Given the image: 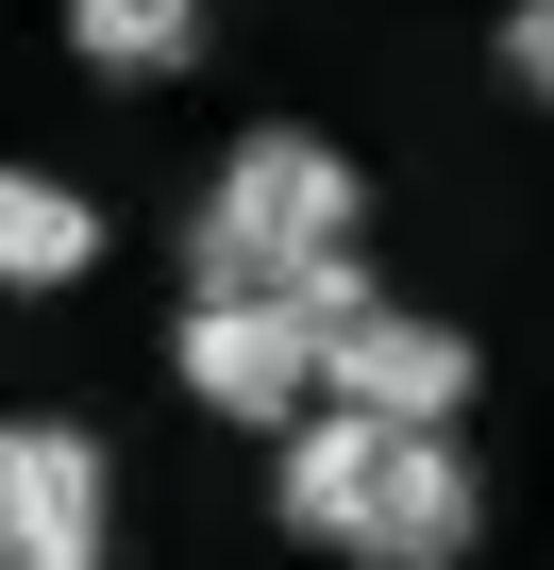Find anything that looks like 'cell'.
<instances>
[{"label": "cell", "instance_id": "cell-1", "mask_svg": "<svg viewBox=\"0 0 554 570\" xmlns=\"http://www.w3.org/2000/svg\"><path fill=\"white\" fill-rule=\"evenodd\" d=\"M269 503H286V537L337 553V570H470V537H487L470 436L454 420H353V403L269 436Z\"/></svg>", "mask_w": 554, "mask_h": 570}, {"label": "cell", "instance_id": "cell-2", "mask_svg": "<svg viewBox=\"0 0 554 570\" xmlns=\"http://www.w3.org/2000/svg\"><path fill=\"white\" fill-rule=\"evenodd\" d=\"M353 235H370L353 151L303 135V118H269V135H235L218 185L185 202V303H286V285H303L320 252H353Z\"/></svg>", "mask_w": 554, "mask_h": 570}, {"label": "cell", "instance_id": "cell-3", "mask_svg": "<svg viewBox=\"0 0 554 570\" xmlns=\"http://www.w3.org/2000/svg\"><path fill=\"white\" fill-rule=\"evenodd\" d=\"M118 553V470L85 420H0V570H101Z\"/></svg>", "mask_w": 554, "mask_h": 570}, {"label": "cell", "instance_id": "cell-4", "mask_svg": "<svg viewBox=\"0 0 554 570\" xmlns=\"http://www.w3.org/2000/svg\"><path fill=\"white\" fill-rule=\"evenodd\" d=\"M168 370H185V403L235 420V436L320 420V336H303L286 303H185V320H168Z\"/></svg>", "mask_w": 554, "mask_h": 570}, {"label": "cell", "instance_id": "cell-5", "mask_svg": "<svg viewBox=\"0 0 554 570\" xmlns=\"http://www.w3.org/2000/svg\"><path fill=\"white\" fill-rule=\"evenodd\" d=\"M320 403H353V420H470V336L370 303V320L320 336Z\"/></svg>", "mask_w": 554, "mask_h": 570}, {"label": "cell", "instance_id": "cell-6", "mask_svg": "<svg viewBox=\"0 0 554 570\" xmlns=\"http://www.w3.org/2000/svg\"><path fill=\"white\" fill-rule=\"evenodd\" d=\"M85 268H101V202L68 168H0V285L51 303V285H85Z\"/></svg>", "mask_w": 554, "mask_h": 570}, {"label": "cell", "instance_id": "cell-7", "mask_svg": "<svg viewBox=\"0 0 554 570\" xmlns=\"http://www.w3.org/2000/svg\"><path fill=\"white\" fill-rule=\"evenodd\" d=\"M68 51L118 85H168V68H202V0H68Z\"/></svg>", "mask_w": 554, "mask_h": 570}, {"label": "cell", "instance_id": "cell-8", "mask_svg": "<svg viewBox=\"0 0 554 570\" xmlns=\"http://www.w3.org/2000/svg\"><path fill=\"white\" fill-rule=\"evenodd\" d=\"M504 68H521V85L554 101V0H521V18H504Z\"/></svg>", "mask_w": 554, "mask_h": 570}]
</instances>
